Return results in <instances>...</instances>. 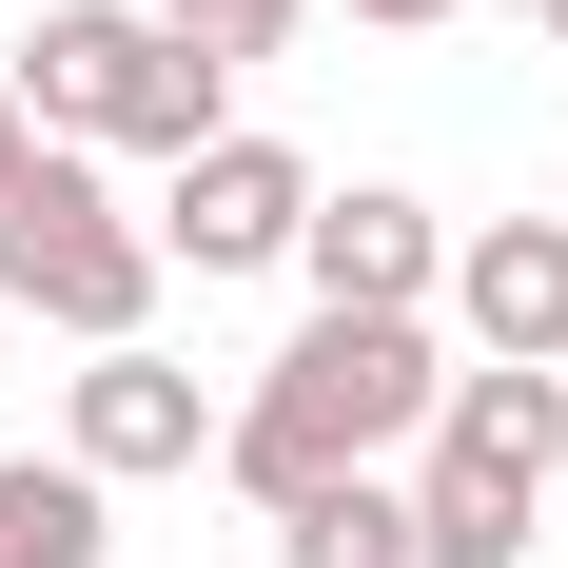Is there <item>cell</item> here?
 Here are the masks:
<instances>
[{
    "label": "cell",
    "mask_w": 568,
    "mask_h": 568,
    "mask_svg": "<svg viewBox=\"0 0 568 568\" xmlns=\"http://www.w3.org/2000/svg\"><path fill=\"white\" fill-rule=\"evenodd\" d=\"M432 393H452L432 314H314V334L216 412V470L255 490V510H314V490H353V470H412Z\"/></svg>",
    "instance_id": "cell-1"
},
{
    "label": "cell",
    "mask_w": 568,
    "mask_h": 568,
    "mask_svg": "<svg viewBox=\"0 0 568 568\" xmlns=\"http://www.w3.org/2000/svg\"><path fill=\"white\" fill-rule=\"evenodd\" d=\"M0 99H20V138H79V158H196V138H235V79L158 0H40L20 59H0Z\"/></svg>",
    "instance_id": "cell-2"
},
{
    "label": "cell",
    "mask_w": 568,
    "mask_h": 568,
    "mask_svg": "<svg viewBox=\"0 0 568 568\" xmlns=\"http://www.w3.org/2000/svg\"><path fill=\"white\" fill-rule=\"evenodd\" d=\"M568 470V373H510V353H470L432 432H412V568H529V510H549Z\"/></svg>",
    "instance_id": "cell-3"
},
{
    "label": "cell",
    "mask_w": 568,
    "mask_h": 568,
    "mask_svg": "<svg viewBox=\"0 0 568 568\" xmlns=\"http://www.w3.org/2000/svg\"><path fill=\"white\" fill-rule=\"evenodd\" d=\"M0 294H20L40 334L118 353L138 314H158V216H138L79 138H20V176H0Z\"/></svg>",
    "instance_id": "cell-4"
},
{
    "label": "cell",
    "mask_w": 568,
    "mask_h": 568,
    "mask_svg": "<svg viewBox=\"0 0 568 568\" xmlns=\"http://www.w3.org/2000/svg\"><path fill=\"white\" fill-rule=\"evenodd\" d=\"M294 216H314V158L235 118V138H196V158H176V196H158V275H196V294H216V275H275Z\"/></svg>",
    "instance_id": "cell-5"
},
{
    "label": "cell",
    "mask_w": 568,
    "mask_h": 568,
    "mask_svg": "<svg viewBox=\"0 0 568 568\" xmlns=\"http://www.w3.org/2000/svg\"><path fill=\"white\" fill-rule=\"evenodd\" d=\"M59 452L99 470V490H158V470L216 452V393H196L158 334H118V353H79V373H59Z\"/></svg>",
    "instance_id": "cell-6"
},
{
    "label": "cell",
    "mask_w": 568,
    "mask_h": 568,
    "mask_svg": "<svg viewBox=\"0 0 568 568\" xmlns=\"http://www.w3.org/2000/svg\"><path fill=\"white\" fill-rule=\"evenodd\" d=\"M294 275H314V314H432L452 294V216L432 196H393V176H314V216H294Z\"/></svg>",
    "instance_id": "cell-7"
},
{
    "label": "cell",
    "mask_w": 568,
    "mask_h": 568,
    "mask_svg": "<svg viewBox=\"0 0 568 568\" xmlns=\"http://www.w3.org/2000/svg\"><path fill=\"white\" fill-rule=\"evenodd\" d=\"M452 334L510 353V373H568V216H470L452 235Z\"/></svg>",
    "instance_id": "cell-8"
},
{
    "label": "cell",
    "mask_w": 568,
    "mask_h": 568,
    "mask_svg": "<svg viewBox=\"0 0 568 568\" xmlns=\"http://www.w3.org/2000/svg\"><path fill=\"white\" fill-rule=\"evenodd\" d=\"M0 568H118V490L79 452H0Z\"/></svg>",
    "instance_id": "cell-9"
},
{
    "label": "cell",
    "mask_w": 568,
    "mask_h": 568,
    "mask_svg": "<svg viewBox=\"0 0 568 568\" xmlns=\"http://www.w3.org/2000/svg\"><path fill=\"white\" fill-rule=\"evenodd\" d=\"M275 568H412V490H393V470H353V490L275 510Z\"/></svg>",
    "instance_id": "cell-10"
},
{
    "label": "cell",
    "mask_w": 568,
    "mask_h": 568,
    "mask_svg": "<svg viewBox=\"0 0 568 568\" xmlns=\"http://www.w3.org/2000/svg\"><path fill=\"white\" fill-rule=\"evenodd\" d=\"M158 20H176V40H196V59H216V79H235V59H275L294 20H314V0H158Z\"/></svg>",
    "instance_id": "cell-11"
},
{
    "label": "cell",
    "mask_w": 568,
    "mask_h": 568,
    "mask_svg": "<svg viewBox=\"0 0 568 568\" xmlns=\"http://www.w3.org/2000/svg\"><path fill=\"white\" fill-rule=\"evenodd\" d=\"M353 20H393V40H432V20H452V0H353Z\"/></svg>",
    "instance_id": "cell-12"
},
{
    "label": "cell",
    "mask_w": 568,
    "mask_h": 568,
    "mask_svg": "<svg viewBox=\"0 0 568 568\" xmlns=\"http://www.w3.org/2000/svg\"><path fill=\"white\" fill-rule=\"evenodd\" d=\"M0 176H20V99H0Z\"/></svg>",
    "instance_id": "cell-13"
},
{
    "label": "cell",
    "mask_w": 568,
    "mask_h": 568,
    "mask_svg": "<svg viewBox=\"0 0 568 568\" xmlns=\"http://www.w3.org/2000/svg\"><path fill=\"white\" fill-rule=\"evenodd\" d=\"M529 20H549V40H568V0H529Z\"/></svg>",
    "instance_id": "cell-14"
}]
</instances>
